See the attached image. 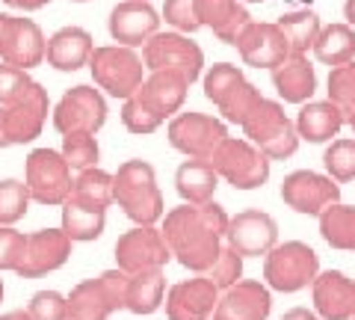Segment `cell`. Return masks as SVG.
<instances>
[{
    "label": "cell",
    "mask_w": 355,
    "mask_h": 320,
    "mask_svg": "<svg viewBox=\"0 0 355 320\" xmlns=\"http://www.w3.org/2000/svg\"><path fill=\"white\" fill-rule=\"evenodd\" d=\"M228 214L210 199L205 205H181L163 214V237L172 258L196 276H205L222 249Z\"/></svg>",
    "instance_id": "obj_1"
},
{
    "label": "cell",
    "mask_w": 355,
    "mask_h": 320,
    "mask_svg": "<svg viewBox=\"0 0 355 320\" xmlns=\"http://www.w3.org/2000/svg\"><path fill=\"white\" fill-rule=\"evenodd\" d=\"M113 202L137 226H154L163 219V193L157 187V172L148 160H125L113 175Z\"/></svg>",
    "instance_id": "obj_2"
},
{
    "label": "cell",
    "mask_w": 355,
    "mask_h": 320,
    "mask_svg": "<svg viewBox=\"0 0 355 320\" xmlns=\"http://www.w3.org/2000/svg\"><path fill=\"white\" fill-rule=\"evenodd\" d=\"M249 142H254L270 160H284L296 154L299 149V134L296 125L287 119L284 107L279 101L261 95V101L252 107V113L246 116V122L240 125Z\"/></svg>",
    "instance_id": "obj_3"
},
{
    "label": "cell",
    "mask_w": 355,
    "mask_h": 320,
    "mask_svg": "<svg viewBox=\"0 0 355 320\" xmlns=\"http://www.w3.org/2000/svg\"><path fill=\"white\" fill-rule=\"evenodd\" d=\"M320 273V258L302 240H287V244H275L263 255V282L266 288L296 294L308 288Z\"/></svg>",
    "instance_id": "obj_4"
},
{
    "label": "cell",
    "mask_w": 355,
    "mask_h": 320,
    "mask_svg": "<svg viewBox=\"0 0 355 320\" xmlns=\"http://www.w3.org/2000/svg\"><path fill=\"white\" fill-rule=\"evenodd\" d=\"M89 69H92V81L98 83V90L121 98V101L137 95L142 81H146V62L137 51L125 45L95 48L89 57Z\"/></svg>",
    "instance_id": "obj_5"
},
{
    "label": "cell",
    "mask_w": 355,
    "mask_h": 320,
    "mask_svg": "<svg viewBox=\"0 0 355 320\" xmlns=\"http://www.w3.org/2000/svg\"><path fill=\"white\" fill-rule=\"evenodd\" d=\"M128 273L104 270L98 279H86L74 285L69 294V317L65 320H107L113 312L125 308Z\"/></svg>",
    "instance_id": "obj_6"
},
{
    "label": "cell",
    "mask_w": 355,
    "mask_h": 320,
    "mask_svg": "<svg viewBox=\"0 0 355 320\" xmlns=\"http://www.w3.org/2000/svg\"><path fill=\"white\" fill-rule=\"evenodd\" d=\"M210 163L219 178L228 181L234 190H258L270 178V158L243 137H228L210 158Z\"/></svg>",
    "instance_id": "obj_7"
},
{
    "label": "cell",
    "mask_w": 355,
    "mask_h": 320,
    "mask_svg": "<svg viewBox=\"0 0 355 320\" xmlns=\"http://www.w3.org/2000/svg\"><path fill=\"white\" fill-rule=\"evenodd\" d=\"M142 62H146V71H160L169 69L187 77V83H196L202 77L205 69V51L190 42V36L184 33H154V36L142 45Z\"/></svg>",
    "instance_id": "obj_8"
},
{
    "label": "cell",
    "mask_w": 355,
    "mask_h": 320,
    "mask_svg": "<svg viewBox=\"0 0 355 320\" xmlns=\"http://www.w3.org/2000/svg\"><path fill=\"white\" fill-rule=\"evenodd\" d=\"M24 184L30 199L39 205H62L71 196V167L53 149H36L27 154L24 163Z\"/></svg>",
    "instance_id": "obj_9"
},
{
    "label": "cell",
    "mask_w": 355,
    "mask_h": 320,
    "mask_svg": "<svg viewBox=\"0 0 355 320\" xmlns=\"http://www.w3.org/2000/svg\"><path fill=\"white\" fill-rule=\"evenodd\" d=\"M166 137H169V146L175 151L187 154V158H196V160H210L216 154V149L228 140V128L216 116L190 110V113L172 116Z\"/></svg>",
    "instance_id": "obj_10"
},
{
    "label": "cell",
    "mask_w": 355,
    "mask_h": 320,
    "mask_svg": "<svg viewBox=\"0 0 355 320\" xmlns=\"http://www.w3.org/2000/svg\"><path fill=\"white\" fill-rule=\"evenodd\" d=\"M53 128L60 134H98L107 122V98L101 95V90L89 83L71 86L65 92L57 107L51 110Z\"/></svg>",
    "instance_id": "obj_11"
},
{
    "label": "cell",
    "mask_w": 355,
    "mask_h": 320,
    "mask_svg": "<svg viewBox=\"0 0 355 320\" xmlns=\"http://www.w3.org/2000/svg\"><path fill=\"white\" fill-rule=\"evenodd\" d=\"M282 202L296 214L320 217L329 205L340 202V184L323 172L296 169L282 181Z\"/></svg>",
    "instance_id": "obj_12"
},
{
    "label": "cell",
    "mask_w": 355,
    "mask_h": 320,
    "mask_svg": "<svg viewBox=\"0 0 355 320\" xmlns=\"http://www.w3.org/2000/svg\"><path fill=\"white\" fill-rule=\"evenodd\" d=\"M172 252L166 246L163 231L154 226H137L116 240V264L128 276L142 270H163Z\"/></svg>",
    "instance_id": "obj_13"
},
{
    "label": "cell",
    "mask_w": 355,
    "mask_h": 320,
    "mask_svg": "<svg viewBox=\"0 0 355 320\" xmlns=\"http://www.w3.org/2000/svg\"><path fill=\"white\" fill-rule=\"evenodd\" d=\"M234 48L240 53V60L252 65V69H279L284 60H291V45H287L284 33L279 24L270 21H249L240 30V36L234 42Z\"/></svg>",
    "instance_id": "obj_14"
},
{
    "label": "cell",
    "mask_w": 355,
    "mask_h": 320,
    "mask_svg": "<svg viewBox=\"0 0 355 320\" xmlns=\"http://www.w3.org/2000/svg\"><path fill=\"white\" fill-rule=\"evenodd\" d=\"M225 244L243 258H261L279 244V223L258 208L240 211L237 217H228Z\"/></svg>",
    "instance_id": "obj_15"
},
{
    "label": "cell",
    "mask_w": 355,
    "mask_h": 320,
    "mask_svg": "<svg viewBox=\"0 0 355 320\" xmlns=\"http://www.w3.org/2000/svg\"><path fill=\"white\" fill-rule=\"evenodd\" d=\"M44 45L48 39L33 18L6 15V24L0 30V62L30 71L44 62Z\"/></svg>",
    "instance_id": "obj_16"
},
{
    "label": "cell",
    "mask_w": 355,
    "mask_h": 320,
    "mask_svg": "<svg viewBox=\"0 0 355 320\" xmlns=\"http://www.w3.org/2000/svg\"><path fill=\"white\" fill-rule=\"evenodd\" d=\"M48 113H51V101H48V90L42 83L33 86L30 95L21 98L18 104L0 107V122H3L9 146H24V142L36 140L44 122H48Z\"/></svg>",
    "instance_id": "obj_17"
},
{
    "label": "cell",
    "mask_w": 355,
    "mask_h": 320,
    "mask_svg": "<svg viewBox=\"0 0 355 320\" xmlns=\"http://www.w3.org/2000/svg\"><path fill=\"white\" fill-rule=\"evenodd\" d=\"M69 258H71V237L62 228H42L27 235L24 261L18 264L15 273L21 279H39V276L60 270Z\"/></svg>",
    "instance_id": "obj_18"
},
{
    "label": "cell",
    "mask_w": 355,
    "mask_h": 320,
    "mask_svg": "<svg viewBox=\"0 0 355 320\" xmlns=\"http://www.w3.org/2000/svg\"><path fill=\"white\" fill-rule=\"evenodd\" d=\"M107 27H110L113 42H119L125 48H139V45H146L154 33H160V15L146 0H121V3L113 6V12H110Z\"/></svg>",
    "instance_id": "obj_19"
},
{
    "label": "cell",
    "mask_w": 355,
    "mask_h": 320,
    "mask_svg": "<svg viewBox=\"0 0 355 320\" xmlns=\"http://www.w3.org/2000/svg\"><path fill=\"white\" fill-rule=\"evenodd\" d=\"M219 303V288L207 276H193L169 288L166 294V317L169 320H210Z\"/></svg>",
    "instance_id": "obj_20"
},
{
    "label": "cell",
    "mask_w": 355,
    "mask_h": 320,
    "mask_svg": "<svg viewBox=\"0 0 355 320\" xmlns=\"http://www.w3.org/2000/svg\"><path fill=\"white\" fill-rule=\"evenodd\" d=\"M272 312V294L263 282L240 279L219 294V303L210 320H266Z\"/></svg>",
    "instance_id": "obj_21"
},
{
    "label": "cell",
    "mask_w": 355,
    "mask_h": 320,
    "mask_svg": "<svg viewBox=\"0 0 355 320\" xmlns=\"http://www.w3.org/2000/svg\"><path fill=\"white\" fill-rule=\"evenodd\" d=\"M314 312L323 320H349L355 314V282L340 270H323L311 282Z\"/></svg>",
    "instance_id": "obj_22"
},
{
    "label": "cell",
    "mask_w": 355,
    "mask_h": 320,
    "mask_svg": "<svg viewBox=\"0 0 355 320\" xmlns=\"http://www.w3.org/2000/svg\"><path fill=\"white\" fill-rule=\"evenodd\" d=\"M187 92H190V83H187L184 74L160 69V71H151L146 81H142L137 95L151 113H157L166 122V119L178 116V110H181L187 101Z\"/></svg>",
    "instance_id": "obj_23"
},
{
    "label": "cell",
    "mask_w": 355,
    "mask_h": 320,
    "mask_svg": "<svg viewBox=\"0 0 355 320\" xmlns=\"http://www.w3.org/2000/svg\"><path fill=\"white\" fill-rule=\"evenodd\" d=\"M95 51V42L89 36V30L83 27H62L48 39L44 45V60H48L51 69L57 71H77L89 65V57Z\"/></svg>",
    "instance_id": "obj_24"
},
{
    "label": "cell",
    "mask_w": 355,
    "mask_h": 320,
    "mask_svg": "<svg viewBox=\"0 0 355 320\" xmlns=\"http://www.w3.org/2000/svg\"><path fill=\"white\" fill-rule=\"evenodd\" d=\"M196 18L202 27H210L219 42L234 45L240 30L249 24L252 15L240 0H196Z\"/></svg>",
    "instance_id": "obj_25"
},
{
    "label": "cell",
    "mask_w": 355,
    "mask_h": 320,
    "mask_svg": "<svg viewBox=\"0 0 355 320\" xmlns=\"http://www.w3.org/2000/svg\"><path fill=\"white\" fill-rule=\"evenodd\" d=\"M347 122V113L331 104L329 98L326 101H308L302 104L296 116V134L299 140H308V142H331V137H338V130Z\"/></svg>",
    "instance_id": "obj_26"
},
{
    "label": "cell",
    "mask_w": 355,
    "mask_h": 320,
    "mask_svg": "<svg viewBox=\"0 0 355 320\" xmlns=\"http://www.w3.org/2000/svg\"><path fill=\"white\" fill-rule=\"evenodd\" d=\"M272 86L282 101L287 104H308L317 90V71L308 57H291L279 69H272Z\"/></svg>",
    "instance_id": "obj_27"
},
{
    "label": "cell",
    "mask_w": 355,
    "mask_h": 320,
    "mask_svg": "<svg viewBox=\"0 0 355 320\" xmlns=\"http://www.w3.org/2000/svg\"><path fill=\"white\" fill-rule=\"evenodd\" d=\"M219 187V175L210 160H184L175 172V190L184 199V205H205L214 199Z\"/></svg>",
    "instance_id": "obj_28"
},
{
    "label": "cell",
    "mask_w": 355,
    "mask_h": 320,
    "mask_svg": "<svg viewBox=\"0 0 355 320\" xmlns=\"http://www.w3.org/2000/svg\"><path fill=\"white\" fill-rule=\"evenodd\" d=\"M166 296V276L163 270H142L128 276L125 308L130 314H154Z\"/></svg>",
    "instance_id": "obj_29"
},
{
    "label": "cell",
    "mask_w": 355,
    "mask_h": 320,
    "mask_svg": "<svg viewBox=\"0 0 355 320\" xmlns=\"http://www.w3.org/2000/svg\"><path fill=\"white\" fill-rule=\"evenodd\" d=\"M314 57L335 69V65H343L355 60V30L349 24H329V27H320L317 33V42H314Z\"/></svg>",
    "instance_id": "obj_30"
},
{
    "label": "cell",
    "mask_w": 355,
    "mask_h": 320,
    "mask_svg": "<svg viewBox=\"0 0 355 320\" xmlns=\"http://www.w3.org/2000/svg\"><path fill=\"white\" fill-rule=\"evenodd\" d=\"M71 202L83 208H95V211H107L113 205V175L104 169H83L77 172V178L71 184Z\"/></svg>",
    "instance_id": "obj_31"
},
{
    "label": "cell",
    "mask_w": 355,
    "mask_h": 320,
    "mask_svg": "<svg viewBox=\"0 0 355 320\" xmlns=\"http://www.w3.org/2000/svg\"><path fill=\"white\" fill-rule=\"evenodd\" d=\"M107 226V211H95V208H83L65 199L62 202V231L71 237V244H89L104 235Z\"/></svg>",
    "instance_id": "obj_32"
},
{
    "label": "cell",
    "mask_w": 355,
    "mask_h": 320,
    "mask_svg": "<svg viewBox=\"0 0 355 320\" xmlns=\"http://www.w3.org/2000/svg\"><path fill=\"white\" fill-rule=\"evenodd\" d=\"M320 235L331 249L355 252V208L352 205H329L320 214Z\"/></svg>",
    "instance_id": "obj_33"
},
{
    "label": "cell",
    "mask_w": 355,
    "mask_h": 320,
    "mask_svg": "<svg viewBox=\"0 0 355 320\" xmlns=\"http://www.w3.org/2000/svg\"><path fill=\"white\" fill-rule=\"evenodd\" d=\"M275 24H279V30L284 33L293 57H308V51L314 48V42H317L320 27H323L314 9H296V12H287V15H282L279 21H275Z\"/></svg>",
    "instance_id": "obj_34"
},
{
    "label": "cell",
    "mask_w": 355,
    "mask_h": 320,
    "mask_svg": "<svg viewBox=\"0 0 355 320\" xmlns=\"http://www.w3.org/2000/svg\"><path fill=\"white\" fill-rule=\"evenodd\" d=\"M30 190L24 181L18 178H3L0 181V226H15L18 219H24L30 211Z\"/></svg>",
    "instance_id": "obj_35"
},
{
    "label": "cell",
    "mask_w": 355,
    "mask_h": 320,
    "mask_svg": "<svg viewBox=\"0 0 355 320\" xmlns=\"http://www.w3.org/2000/svg\"><path fill=\"white\" fill-rule=\"evenodd\" d=\"M60 154L65 158V163H69L71 169L83 172V169L98 167L101 149H98L95 134H65V137H62V149H60Z\"/></svg>",
    "instance_id": "obj_36"
},
{
    "label": "cell",
    "mask_w": 355,
    "mask_h": 320,
    "mask_svg": "<svg viewBox=\"0 0 355 320\" xmlns=\"http://www.w3.org/2000/svg\"><path fill=\"white\" fill-rule=\"evenodd\" d=\"M243 81H246V74H243L237 65H231V62H216V65H210L207 74H205V98L219 107Z\"/></svg>",
    "instance_id": "obj_37"
},
{
    "label": "cell",
    "mask_w": 355,
    "mask_h": 320,
    "mask_svg": "<svg viewBox=\"0 0 355 320\" xmlns=\"http://www.w3.org/2000/svg\"><path fill=\"white\" fill-rule=\"evenodd\" d=\"M323 167L338 184L355 181V140H331L323 151Z\"/></svg>",
    "instance_id": "obj_38"
},
{
    "label": "cell",
    "mask_w": 355,
    "mask_h": 320,
    "mask_svg": "<svg viewBox=\"0 0 355 320\" xmlns=\"http://www.w3.org/2000/svg\"><path fill=\"white\" fill-rule=\"evenodd\" d=\"M33 86H36V81L30 77V71L9 62H0V107L18 104L21 98L30 95Z\"/></svg>",
    "instance_id": "obj_39"
},
{
    "label": "cell",
    "mask_w": 355,
    "mask_h": 320,
    "mask_svg": "<svg viewBox=\"0 0 355 320\" xmlns=\"http://www.w3.org/2000/svg\"><path fill=\"white\" fill-rule=\"evenodd\" d=\"M329 101L338 104L343 113L355 107V60L329 71Z\"/></svg>",
    "instance_id": "obj_40"
},
{
    "label": "cell",
    "mask_w": 355,
    "mask_h": 320,
    "mask_svg": "<svg viewBox=\"0 0 355 320\" xmlns=\"http://www.w3.org/2000/svg\"><path fill=\"white\" fill-rule=\"evenodd\" d=\"M121 125H125L130 134L146 137L163 125V119L157 113H151V110L139 101V95H130V98H125V104H121Z\"/></svg>",
    "instance_id": "obj_41"
},
{
    "label": "cell",
    "mask_w": 355,
    "mask_h": 320,
    "mask_svg": "<svg viewBox=\"0 0 355 320\" xmlns=\"http://www.w3.org/2000/svg\"><path fill=\"white\" fill-rule=\"evenodd\" d=\"M205 276L216 285L219 291H228L231 285H237L243 279V255H237V252L231 249L228 244H222L219 255L214 261V267H210Z\"/></svg>",
    "instance_id": "obj_42"
},
{
    "label": "cell",
    "mask_w": 355,
    "mask_h": 320,
    "mask_svg": "<svg viewBox=\"0 0 355 320\" xmlns=\"http://www.w3.org/2000/svg\"><path fill=\"white\" fill-rule=\"evenodd\" d=\"M261 101V92L254 90L249 81H243L234 92H231L225 101L219 104V113L225 116V122H234V125H243L246 122V116L252 113V107Z\"/></svg>",
    "instance_id": "obj_43"
},
{
    "label": "cell",
    "mask_w": 355,
    "mask_h": 320,
    "mask_svg": "<svg viewBox=\"0 0 355 320\" xmlns=\"http://www.w3.org/2000/svg\"><path fill=\"white\" fill-rule=\"evenodd\" d=\"M27 314L33 320H65L69 317V296L60 291H39L30 296Z\"/></svg>",
    "instance_id": "obj_44"
},
{
    "label": "cell",
    "mask_w": 355,
    "mask_h": 320,
    "mask_svg": "<svg viewBox=\"0 0 355 320\" xmlns=\"http://www.w3.org/2000/svg\"><path fill=\"white\" fill-rule=\"evenodd\" d=\"M27 249V235L12 226H0V270H18V264L24 261Z\"/></svg>",
    "instance_id": "obj_45"
},
{
    "label": "cell",
    "mask_w": 355,
    "mask_h": 320,
    "mask_svg": "<svg viewBox=\"0 0 355 320\" xmlns=\"http://www.w3.org/2000/svg\"><path fill=\"white\" fill-rule=\"evenodd\" d=\"M163 18H166V24H172L178 33H184V36H190V33L202 27L196 18V0H166Z\"/></svg>",
    "instance_id": "obj_46"
},
{
    "label": "cell",
    "mask_w": 355,
    "mask_h": 320,
    "mask_svg": "<svg viewBox=\"0 0 355 320\" xmlns=\"http://www.w3.org/2000/svg\"><path fill=\"white\" fill-rule=\"evenodd\" d=\"M3 3L12 6V9H24V12H36V9L48 6L51 0H3Z\"/></svg>",
    "instance_id": "obj_47"
},
{
    "label": "cell",
    "mask_w": 355,
    "mask_h": 320,
    "mask_svg": "<svg viewBox=\"0 0 355 320\" xmlns=\"http://www.w3.org/2000/svg\"><path fill=\"white\" fill-rule=\"evenodd\" d=\"M282 320H320V317H317V312H311V308L299 305V308H291V312H284Z\"/></svg>",
    "instance_id": "obj_48"
},
{
    "label": "cell",
    "mask_w": 355,
    "mask_h": 320,
    "mask_svg": "<svg viewBox=\"0 0 355 320\" xmlns=\"http://www.w3.org/2000/svg\"><path fill=\"white\" fill-rule=\"evenodd\" d=\"M343 24H349L352 30H355V0H347V3H343Z\"/></svg>",
    "instance_id": "obj_49"
},
{
    "label": "cell",
    "mask_w": 355,
    "mask_h": 320,
    "mask_svg": "<svg viewBox=\"0 0 355 320\" xmlns=\"http://www.w3.org/2000/svg\"><path fill=\"white\" fill-rule=\"evenodd\" d=\"M0 320H33L27 314V308H15V312H6V314H0Z\"/></svg>",
    "instance_id": "obj_50"
},
{
    "label": "cell",
    "mask_w": 355,
    "mask_h": 320,
    "mask_svg": "<svg viewBox=\"0 0 355 320\" xmlns=\"http://www.w3.org/2000/svg\"><path fill=\"white\" fill-rule=\"evenodd\" d=\"M0 149H9V140H6V130H3V122H0Z\"/></svg>",
    "instance_id": "obj_51"
},
{
    "label": "cell",
    "mask_w": 355,
    "mask_h": 320,
    "mask_svg": "<svg viewBox=\"0 0 355 320\" xmlns=\"http://www.w3.org/2000/svg\"><path fill=\"white\" fill-rule=\"evenodd\" d=\"M347 122H349V128H352V134H355V107H352V110H347Z\"/></svg>",
    "instance_id": "obj_52"
},
{
    "label": "cell",
    "mask_w": 355,
    "mask_h": 320,
    "mask_svg": "<svg viewBox=\"0 0 355 320\" xmlns=\"http://www.w3.org/2000/svg\"><path fill=\"white\" fill-rule=\"evenodd\" d=\"M0 303H3V279H0Z\"/></svg>",
    "instance_id": "obj_53"
},
{
    "label": "cell",
    "mask_w": 355,
    "mask_h": 320,
    "mask_svg": "<svg viewBox=\"0 0 355 320\" xmlns=\"http://www.w3.org/2000/svg\"><path fill=\"white\" fill-rule=\"evenodd\" d=\"M71 3H89V0H71Z\"/></svg>",
    "instance_id": "obj_54"
},
{
    "label": "cell",
    "mask_w": 355,
    "mask_h": 320,
    "mask_svg": "<svg viewBox=\"0 0 355 320\" xmlns=\"http://www.w3.org/2000/svg\"><path fill=\"white\" fill-rule=\"evenodd\" d=\"M246 3H263V0H246Z\"/></svg>",
    "instance_id": "obj_55"
},
{
    "label": "cell",
    "mask_w": 355,
    "mask_h": 320,
    "mask_svg": "<svg viewBox=\"0 0 355 320\" xmlns=\"http://www.w3.org/2000/svg\"><path fill=\"white\" fill-rule=\"evenodd\" d=\"M349 320H355V314H352V317H349Z\"/></svg>",
    "instance_id": "obj_56"
},
{
    "label": "cell",
    "mask_w": 355,
    "mask_h": 320,
    "mask_svg": "<svg viewBox=\"0 0 355 320\" xmlns=\"http://www.w3.org/2000/svg\"><path fill=\"white\" fill-rule=\"evenodd\" d=\"M146 3H151V0H146Z\"/></svg>",
    "instance_id": "obj_57"
}]
</instances>
